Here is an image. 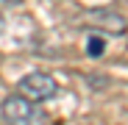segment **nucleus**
Instances as JSON below:
<instances>
[{
    "mask_svg": "<svg viewBox=\"0 0 128 125\" xmlns=\"http://www.w3.org/2000/svg\"><path fill=\"white\" fill-rule=\"evenodd\" d=\"M0 114H3L6 125H48V117L36 103L20 97V95H11L3 100L0 106Z\"/></svg>",
    "mask_w": 128,
    "mask_h": 125,
    "instance_id": "1",
    "label": "nucleus"
},
{
    "mask_svg": "<svg viewBox=\"0 0 128 125\" xmlns=\"http://www.w3.org/2000/svg\"><path fill=\"white\" fill-rule=\"evenodd\" d=\"M86 50H89V56H103V39L100 36H89V42H86Z\"/></svg>",
    "mask_w": 128,
    "mask_h": 125,
    "instance_id": "4",
    "label": "nucleus"
},
{
    "mask_svg": "<svg viewBox=\"0 0 128 125\" xmlns=\"http://www.w3.org/2000/svg\"><path fill=\"white\" fill-rule=\"evenodd\" d=\"M95 28H103V31H109L114 36H122L125 33V17L122 14H114V11H95Z\"/></svg>",
    "mask_w": 128,
    "mask_h": 125,
    "instance_id": "3",
    "label": "nucleus"
},
{
    "mask_svg": "<svg viewBox=\"0 0 128 125\" xmlns=\"http://www.w3.org/2000/svg\"><path fill=\"white\" fill-rule=\"evenodd\" d=\"M3 3H8V6H20L22 0H3Z\"/></svg>",
    "mask_w": 128,
    "mask_h": 125,
    "instance_id": "5",
    "label": "nucleus"
},
{
    "mask_svg": "<svg viewBox=\"0 0 128 125\" xmlns=\"http://www.w3.org/2000/svg\"><path fill=\"white\" fill-rule=\"evenodd\" d=\"M17 89H20V97H25V100H31V103H45V100L56 97L58 83H56L48 72H31V75H25L22 81H20Z\"/></svg>",
    "mask_w": 128,
    "mask_h": 125,
    "instance_id": "2",
    "label": "nucleus"
}]
</instances>
